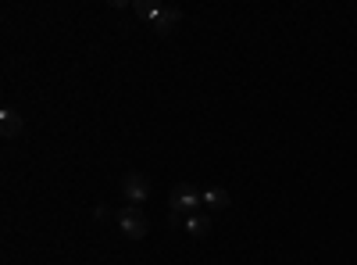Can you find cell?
Instances as JSON below:
<instances>
[{
    "instance_id": "7a4b0ae2",
    "label": "cell",
    "mask_w": 357,
    "mask_h": 265,
    "mask_svg": "<svg viewBox=\"0 0 357 265\" xmlns=\"http://www.w3.org/2000/svg\"><path fill=\"white\" fill-rule=\"evenodd\" d=\"M168 205H172V215H193V212L204 205V194L193 187V183H182V187L172 190Z\"/></svg>"
},
{
    "instance_id": "6da1fadb",
    "label": "cell",
    "mask_w": 357,
    "mask_h": 265,
    "mask_svg": "<svg viewBox=\"0 0 357 265\" xmlns=\"http://www.w3.org/2000/svg\"><path fill=\"white\" fill-rule=\"evenodd\" d=\"M136 11L151 18V26H154L157 36H168L179 26V18H182V11L175 4H136Z\"/></svg>"
},
{
    "instance_id": "52a82bcc",
    "label": "cell",
    "mask_w": 357,
    "mask_h": 265,
    "mask_svg": "<svg viewBox=\"0 0 357 265\" xmlns=\"http://www.w3.org/2000/svg\"><path fill=\"white\" fill-rule=\"evenodd\" d=\"M204 205H207V208H215V212L229 208V190H222V187H211V190H204Z\"/></svg>"
},
{
    "instance_id": "8992f818",
    "label": "cell",
    "mask_w": 357,
    "mask_h": 265,
    "mask_svg": "<svg viewBox=\"0 0 357 265\" xmlns=\"http://www.w3.org/2000/svg\"><path fill=\"white\" fill-rule=\"evenodd\" d=\"M182 230L190 233V237H207L211 233V215H200V212H193V215H182Z\"/></svg>"
},
{
    "instance_id": "3957f363",
    "label": "cell",
    "mask_w": 357,
    "mask_h": 265,
    "mask_svg": "<svg viewBox=\"0 0 357 265\" xmlns=\"http://www.w3.org/2000/svg\"><path fill=\"white\" fill-rule=\"evenodd\" d=\"M118 226H122V237H125V240H143L146 233H151V222H146V215H143L136 205H129V208L118 212Z\"/></svg>"
},
{
    "instance_id": "277c9868",
    "label": "cell",
    "mask_w": 357,
    "mask_h": 265,
    "mask_svg": "<svg viewBox=\"0 0 357 265\" xmlns=\"http://www.w3.org/2000/svg\"><path fill=\"white\" fill-rule=\"evenodd\" d=\"M122 194H125V201H133V205L139 208L146 197H151V183H146V176L143 172H129L122 179Z\"/></svg>"
},
{
    "instance_id": "5b68a950",
    "label": "cell",
    "mask_w": 357,
    "mask_h": 265,
    "mask_svg": "<svg viewBox=\"0 0 357 265\" xmlns=\"http://www.w3.org/2000/svg\"><path fill=\"white\" fill-rule=\"evenodd\" d=\"M22 129H26V118L18 115L15 108H4V111H0V133H4V140L22 136Z\"/></svg>"
}]
</instances>
